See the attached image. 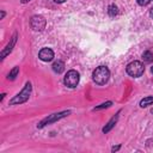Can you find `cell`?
Returning <instances> with one entry per match:
<instances>
[{"label":"cell","mask_w":153,"mask_h":153,"mask_svg":"<svg viewBox=\"0 0 153 153\" xmlns=\"http://www.w3.org/2000/svg\"><path fill=\"white\" fill-rule=\"evenodd\" d=\"M110 105H111V102H106V103L102 104L100 106H97L94 110H99V109H103V108H108V106H110Z\"/></svg>","instance_id":"9a60e30c"},{"label":"cell","mask_w":153,"mask_h":153,"mask_svg":"<svg viewBox=\"0 0 153 153\" xmlns=\"http://www.w3.org/2000/svg\"><path fill=\"white\" fill-rule=\"evenodd\" d=\"M22 1V4H26V2H29V1H31V0H20Z\"/></svg>","instance_id":"d6986e66"},{"label":"cell","mask_w":153,"mask_h":153,"mask_svg":"<svg viewBox=\"0 0 153 153\" xmlns=\"http://www.w3.org/2000/svg\"><path fill=\"white\" fill-rule=\"evenodd\" d=\"M117 120H118V114H117L116 116H114V117L108 122V124L103 128V133H108V131H110V130H111V128H112V127L115 126V123L117 122Z\"/></svg>","instance_id":"30bf717a"},{"label":"cell","mask_w":153,"mask_h":153,"mask_svg":"<svg viewBox=\"0 0 153 153\" xmlns=\"http://www.w3.org/2000/svg\"><path fill=\"white\" fill-rule=\"evenodd\" d=\"M136 1H137V4H139L140 6H146V5L149 4L151 0H136Z\"/></svg>","instance_id":"2e32d148"},{"label":"cell","mask_w":153,"mask_h":153,"mask_svg":"<svg viewBox=\"0 0 153 153\" xmlns=\"http://www.w3.org/2000/svg\"><path fill=\"white\" fill-rule=\"evenodd\" d=\"M16 41H17V33H14L13 35V37H12V39H11V42L6 45V48L2 50V53H1V60L2 59H5V56L7 55V54H10L11 53V50H12V48H13V45L16 44Z\"/></svg>","instance_id":"ba28073f"},{"label":"cell","mask_w":153,"mask_h":153,"mask_svg":"<svg viewBox=\"0 0 153 153\" xmlns=\"http://www.w3.org/2000/svg\"><path fill=\"white\" fill-rule=\"evenodd\" d=\"M149 16L153 18V7H152V8H151V11H149Z\"/></svg>","instance_id":"ac0fdd59"},{"label":"cell","mask_w":153,"mask_h":153,"mask_svg":"<svg viewBox=\"0 0 153 153\" xmlns=\"http://www.w3.org/2000/svg\"><path fill=\"white\" fill-rule=\"evenodd\" d=\"M151 104H153V97H151V96L145 97L143 99L140 100V106H141V108H146V106H148V105H151Z\"/></svg>","instance_id":"8fae6325"},{"label":"cell","mask_w":153,"mask_h":153,"mask_svg":"<svg viewBox=\"0 0 153 153\" xmlns=\"http://www.w3.org/2000/svg\"><path fill=\"white\" fill-rule=\"evenodd\" d=\"M108 12H109V16H111V17L116 16V14H117V6H115V5H110Z\"/></svg>","instance_id":"5bb4252c"},{"label":"cell","mask_w":153,"mask_h":153,"mask_svg":"<svg viewBox=\"0 0 153 153\" xmlns=\"http://www.w3.org/2000/svg\"><path fill=\"white\" fill-rule=\"evenodd\" d=\"M31 27L35 31H42L45 27V19L42 16H33L31 18Z\"/></svg>","instance_id":"8992f818"},{"label":"cell","mask_w":153,"mask_h":153,"mask_svg":"<svg viewBox=\"0 0 153 153\" xmlns=\"http://www.w3.org/2000/svg\"><path fill=\"white\" fill-rule=\"evenodd\" d=\"M31 90H32V86H31V82H26L24 88L18 93L16 94L11 100H10V105H16V104H22L24 102H26L31 94Z\"/></svg>","instance_id":"7a4b0ae2"},{"label":"cell","mask_w":153,"mask_h":153,"mask_svg":"<svg viewBox=\"0 0 153 153\" xmlns=\"http://www.w3.org/2000/svg\"><path fill=\"white\" fill-rule=\"evenodd\" d=\"M38 57L44 62H49L54 59V51L50 48H43L38 53Z\"/></svg>","instance_id":"52a82bcc"},{"label":"cell","mask_w":153,"mask_h":153,"mask_svg":"<svg viewBox=\"0 0 153 153\" xmlns=\"http://www.w3.org/2000/svg\"><path fill=\"white\" fill-rule=\"evenodd\" d=\"M18 73H19V67H14L10 73H8V75H7V78L10 79V80H13V79H16V76L18 75Z\"/></svg>","instance_id":"4fadbf2b"},{"label":"cell","mask_w":153,"mask_h":153,"mask_svg":"<svg viewBox=\"0 0 153 153\" xmlns=\"http://www.w3.org/2000/svg\"><path fill=\"white\" fill-rule=\"evenodd\" d=\"M151 72H152V73H153V67H152V68H151Z\"/></svg>","instance_id":"44dd1931"},{"label":"cell","mask_w":153,"mask_h":153,"mask_svg":"<svg viewBox=\"0 0 153 153\" xmlns=\"http://www.w3.org/2000/svg\"><path fill=\"white\" fill-rule=\"evenodd\" d=\"M143 72H145V67L140 61H133L127 66V73L130 76H134V78L141 76Z\"/></svg>","instance_id":"3957f363"},{"label":"cell","mask_w":153,"mask_h":153,"mask_svg":"<svg viewBox=\"0 0 153 153\" xmlns=\"http://www.w3.org/2000/svg\"><path fill=\"white\" fill-rule=\"evenodd\" d=\"M55 2H57V4H62V2H65L66 0H54Z\"/></svg>","instance_id":"e0dca14e"},{"label":"cell","mask_w":153,"mask_h":153,"mask_svg":"<svg viewBox=\"0 0 153 153\" xmlns=\"http://www.w3.org/2000/svg\"><path fill=\"white\" fill-rule=\"evenodd\" d=\"M142 59H143L145 62L149 63V62L153 61V54H152L151 51H145V53L142 54Z\"/></svg>","instance_id":"7c38bea8"},{"label":"cell","mask_w":153,"mask_h":153,"mask_svg":"<svg viewBox=\"0 0 153 153\" xmlns=\"http://www.w3.org/2000/svg\"><path fill=\"white\" fill-rule=\"evenodd\" d=\"M71 114V111H62V112H59V114H53V115H50L49 117H47V118H44L43 121H41V123L37 126L38 128H43L45 124H50V123H53V122H56V121H59L60 118H62V117H65V116H67V115H69Z\"/></svg>","instance_id":"5b68a950"},{"label":"cell","mask_w":153,"mask_h":153,"mask_svg":"<svg viewBox=\"0 0 153 153\" xmlns=\"http://www.w3.org/2000/svg\"><path fill=\"white\" fill-rule=\"evenodd\" d=\"M51 67H53V71H54L55 73H57V74H60V73H62V72L65 71V63H63L62 61H60V60L55 61Z\"/></svg>","instance_id":"9c48e42d"},{"label":"cell","mask_w":153,"mask_h":153,"mask_svg":"<svg viewBox=\"0 0 153 153\" xmlns=\"http://www.w3.org/2000/svg\"><path fill=\"white\" fill-rule=\"evenodd\" d=\"M79 80H80L79 73H78L76 71H74V69H71V71H68L67 74L65 75L63 82H65V85H66L67 87L73 88V87H75V86L79 84Z\"/></svg>","instance_id":"277c9868"},{"label":"cell","mask_w":153,"mask_h":153,"mask_svg":"<svg viewBox=\"0 0 153 153\" xmlns=\"http://www.w3.org/2000/svg\"><path fill=\"white\" fill-rule=\"evenodd\" d=\"M93 81L98 85H104L110 78V71L105 66H99L93 71Z\"/></svg>","instance_id":"6da1fadb"},{"label":"cell","mask_w":153,"mask_h":153,"mask_svg":"<svg viewBox=\"0 0 153 153\" xmlns=\"http://www.w3.org/2000/svg\"><path fill=\"white\" fill-rule=\"evenodd\" d=\"M5 17V12H1V19Z\"/></svg>","instance_id":"ffe728a7"}]
</instances>
